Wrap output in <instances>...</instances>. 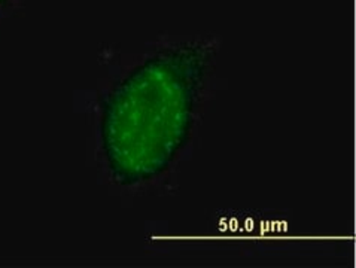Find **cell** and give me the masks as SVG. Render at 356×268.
I'll list each match as a JSON object with an SVG mask.
<instances>
[{
  "instance_id": "cell-1",
  "label": "cell",
  "mask_w": 356,
  "mask_h": 268,
  "mask_svg": "<svg viewBox=\"0 0 356 268\" xmlns=\"http://www.w3.org/2000/svg\"><path fill=\"white\" fill-rule=\"evenodd\" d=\"M190 66L188 51L156 54L112 94L103 134L111 167L120 179H146L165 162L172 146V96Z\"/></svg>"
},
{
  "instance_id": "cell-2",
  "label": "cell",
  "mask_w": 356,
  "mask_h": 268,
  "mask_svg": "<svg viewBox=\"0 0 356 268\" xmlns=\"http://www.w3.org/2000/svg\"><path fill=\"white\" fill-rule=\"evenodd\" d=\"M5 2H6V0H0V6H2Z\"/></svg>"
}]
</instances>
